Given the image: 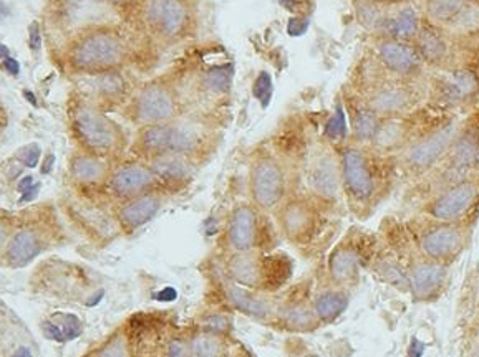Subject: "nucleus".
Segmentation results:
<instances>
[{
  "instance_id": "24",
  "label": "nucleus",
  "mask_w": 479,
  "mask_h": 357,
  "mask_svg": "<svg viewBox=\"0 0 479 357\" xmlns=\"http://www.w3.org/2000/svg\"><path fill=\"white\" fill-rule=\"evenodd\" d=\"M148 18L156 34L169 40L183 37L191 25V15L183 0H153Z\"/></svg>"
},
{
  "instance_id": "3",
  "label": "nucleus",
  "mask_w": 479,
  "mask_h": 357,
  "mask_svg": "<svg viewBox=\"0 0 479 357\" xmlns=\"http://www.w3.org/2000/svg\"><path fill=\"white\" fill-rule=\"evenodd\" d=\"M224 275L232 283L252 291L274 293L291 278L292 261L284 253H269L264 250L228 253Z\"/></svg>"
},
{
  "instance_id": "47",
  "label": "nucleus",
  "mask_w": 479,
  "mask_h": 357,
  "mask_svg": "<svg viewBox=\"0 0 479 357\" xmlns=\"http://www.w3.org/2000/svg\"><path fill=\"white\" fill-rule=\"evenodd\" d=\"M423 351H425V344L419 343L418 339L411 341V347H410V357H421Z\"/></svg>"
},
{
  "instance_id": "25",
  "label": "nucleus",
  "mask_w": 479,
  "mask_h": 357,
  "mask_svg": "<svg viewBox=\"0 0 479 357\" xmlns=\"http://www.w3.org/2000/svg\"><path fill=\"white\" fill-rule=\"evenodd\" d=\"M343 109H345L347 121L350 124L348 141L357 144H370L371 137L377 133L382 118L367 105L357 91H347L342 99Z\"/></svg>"
},
{
  "instance_id": "55",
  "label": "nucleus",
  "mask_w": 479,
  "mask_h": 357,
  "mask_svg": "<svg viewBox=\"0 0 479 357\" xmlns=\"http://www.w3.org/2000/svg\"><path fill=\"white\" fill-rule=\"evenodd\" d=\"M5 238H7V232H5V228L0 225V247L3 245V241H5Z\"/></svg>"
},
{
  "instance_id": "20",
  "label": "nucleus",
  "mask_w": 479,
  "mask_h": 357,
  "mask_svg": "<svg viewBox=\"0 0 479 357\" xmlns=\"http://www.w3.org/2000/svg\"><path fill=\"white\" fill-rule=\"evenodd\" d=\"M410 276V295L417 303H431L438 300L448 285L450 267L421 256L411 250L410 256L403 261Z\"/></svg>"
},
{
  "instance_id": "11",
  "label": "nucleus",
  "mask_w": 479,
  "mask_h": 357,
  "mask_svg": "<svg viewBox=\"0 0 479 357\" xmlns=\"http://www.w3.org/2000/svg\"><path fill=\"white\" fill-rule=\"evenodd\" d=\"M72 129L85 153L93 156H108L123 146L120 126L92 105H80L75 108Z\"/></svg>"
},
{
  "instance_id": "22",
  "label": "nucleus",
  "mask_w": 479,
  "mask_h": 357,
  "mask_svg": "<svg viewBox=\"0 0 479 357\" xmlns=\"http://www.w3.org/2000/svg\"><path fill=\"white\" fill-rule=\"evenodd\" d=\"M221 289H223V295L225 301H228V304H231L232 308L243 313V315L252 317L256 321L277 319L279 303L274 300L272 293L252 291V289L232 283L228 278H224Z\"/></svg>"
},
{
  "instance_id": "15",
  "label": "nucleus",
  "mask_w": 479,
  "mask_h": 357,
  "mask_svg": "<svg viewBox=\"0 0 479 357\" xmlns=\"http://www.w3.org/2000/svg\"><path fill=\"white\" fill-rule=\"evenodd\" d=\"M274 213L279 233L295 247H306L319 235L322 225V207H319L306 194L288 196Z\"/></svg>"
},
{
  "instance_id": "48",
  "label": "nucleus",
  "mask_w": 479,
  "mask_h": 357,
  "mask_svg": "<svg viewBox=\"0 0 479 357\" xmlns=\"http://www.w3.org/2000/svg\"><path fill=\"white\" fill-rule=\"evenodd\" d=\"M38 187H40V185H38V184H35V185H32V187H29V189H27V190H25V192H23V197H22V200H23V202H27V200H32V198H34L35 196H37V192H38Z\"/></svg>"
},
{
  "instance_id": "40",
  "label": "nucleus",
  "mask_w": 479,
  "mask_h": 357,
  "mask_svg": "<svg viewBox=\"0 0 479 357\" xmlns=\"http://www.w3.org/2000/svg\"><path fill=\"white\" fill-rule=\"evenodd\" d=\"M97 357H130L128 344H126L125 336L114 334L112 339L100 349Z\"/></svg>"
},
{
  "instance_id": "45",
  "label": "nucleus",
  "mask_w": 479,
  "mask_h": 357,
  "mask_svg": "<svg viewBox=\"0 0 479 357\" xmlns=\"http://www.w3.org/2000/svg\"><path fill=\"white\" fill-rule=\"evenodd\" d=\"M29 47L34 53H37L42 49V31L37 22H34L29 29Z\"/></svg>"
},
{
  "instance_id": "42",
  "label": "nucleus",
  "mask_w": 479,
  "mask_h": 357,
  "mask_svg": "<svg viewBox=\"0 0 479 357\" xmlns=\"http://www.w3.org/2000/svg\"><path fill=\"white\" fill-rule=\"evenodd\" d=\"M164 357H189L188 354V341L183 336H173L166 343Z\"/></svg>"
},
{
  "instance_id": "2",
  "label": "nucleus",
  "mask_w": 479,
  "mask_h": 357,
  "mask_svg": "<svg viewBox=\"0 0 479 357\" xmlns=\"http://www.w3.org/2000/svg\"><path fill=\"white\" fill-rule=\"evenodd\" d=\"M465 118L459 114H443L423 131L419 136L395 157V166L400 176L418 182L434 170L450 153Z\"/></svg>"
},
{
  "instance_id": "43",
  "label": "nucleus",
  "mask_w": 479,
  "mask_h": 357,
  "mask_svg": "<svg viewBox=\"0 0 479 357\" xmlns=\"http://www.w3.org/2000/svg\"><path fill=\"white\" fill-rule=\"evenodd\" d=\"M308 25H310L308 17H306V15H295V17L288 20L287 34L291 35V37H302L308 30Z\"/></svg>"
},
{
  "instance_id": "35",
  "label": "nucleus",
  "mask_w": 479,
  "mask_h": 357,
  "mask_svg": "<svg viewBox=\"0 0 479 357\" xmlns=\"http://www.w3.org/2000/svg\"><path fill=\"white\" fill-rule=\"evenodd\" d=\"M468 0H430L426 3V14L431 23L450 31L465 10Z\"/></svg>"
},
{
  "instance_id": "36",
  "label": "nucleus",
  "mask_w": 479,
  "mask_h": 357,
  "mask_svg": "<svg viewBox=\"0 0 479 357\" xmlns=\"http://www.w3.org/2000/svg\"><path fill=\"white\" fill-rule=\"evenodd\" d=\"M45 329V334L50 339L55 341H66V339H75L82 332V324L78 321V317L72 315H55L51 316L50 321H47L43 324Z\"/></svg>"
},
{
  "instance_id": "13",
  "label": "nucleus",
  "mask_w": 479,
  "mask_h": 357,
  "mask_svg": "<svg viewBox=\"0 0 479 357\" xmlns=\"http://www.w3.org/2000/svg\"><path fill=\"white\" fill-rule=\"evenodd\" d=\"M307 197L319 207H334L342 200V178L336 148L320 144L314 149L306 166Z\"/></svg>"
},
{
  "instance_id": "27",
  "label": "nucleus",
  "mask_w": 479,
  "mask_h": 357,
  "mask_svg": "<svg viewBox=\"0 0 479 357\" xmlns=\"http://www.w3.org/2000/svg\"><path fill=\"white\" fill-rule=\"evenodd\" d=\"M277 321L294 332H310L320 326L319 317L312 308V296L297 295V293H292L284 301H279Z\"/></svg>"
},
{
  "instance_id": "39",
  "label": "nucleus",
  "mask_w": 479,
  "mask_h": 357,
  "mask_svg": "<svg viewBox=\"0 0 479 357\" xmlns=\"http://www.w3.org/2000/svg\"><path fill=\"white\" fill-rule=\"evenodd\" d=\"M272 94H274V81H272L271 73L265 70L259 71L254 83H252V96H254L257 101L260 103V106L265 109L271 105Z\"/></svg>"
},
{
  "instance_id": "19",
  "label": "nucleus",
  "mask_w": 479,
  "mask_h": 357,
  "mask_svg": "<svg viewBox=\"0 0 479 357\" xmlns=\"http://www.w3.org/2000/svg\"><path fill=\"white\" fill-rule=\"evenodd\" d=\"M181 101L176 90L166 83H151L132 103V119L141 126L163 124L181 118Z\"/></svg>"
},
{
  "instance_id": "30",
  "label": "nucleus",
  "mask_w": 479,
  "mask_h": 357,
  "mask_svg": "<svg viewBox=\"0 0 479 357\" xmlns=\"http://www.w3.org/2000/svg\"><path fill=\"white\" fill-rule=\"evenodd\" d=\"M371 268L377 273L378 278L385 283L398 289L400 293H410V276L408 269L403 263V260L393 252L386 250H377L373 260H371Z\"/></svg>"
},
{
  "instance_id": "31",
  "label": "nucleus",
  "mask_w": 479,
  "mask_h": 357,
  "mask_svg": "<svg viewBox=\"0 0 479 357\" xmlns=\"http://www.w3.org/2000/svg\"><path fill=\"white\" fill-rule=\"evenodd\" d=\"M108 169V164L101 157L88 153L73 156L69 168L72 181L83 187H93V185L105 182L110 177Z\"/></svg>"
},
{
  "instance_id": "34",
  "label": "nucleus",
  "mask_w": 479,
  "mask_h": 357,
  "mask_svg": "<svg viewBox=\"0 0 479 357\" xmlns=\"http://www.w3.org/2000/svg\"><path fill=\"white\" fill-rule=\"evenodd\" d=\"M189 357H228L229 349L224 336L199 331L188 337Z\"/></svg>"
},
{
  "instance_id": "1",
  "label": "nucleus",
  "mask_w": 479,
  "mask_h": 357,
  "mask_svg": "<svg viewBox=\"0 0 479 357\" xmlns=\"http://www.w3.org/2000/svg\"><path fill=\"white\" fill-rule=\"evenodd\" d=\"M342 194L348 209L365 218L382 204L397 177L395 159L373 153L367 144L345 141L336 146Z\"/></svg>"
},
{
  "instance_id": "28",
  "label": "nucleus",
  "mask_w": 479,
  "mask_h": 357,
  "mask_svg": "<svg viewBox=\"0 0 479 357\" xmlns=\"http://www.w3.org/2000/svg\"><path fill=\"white\" fill-rule=\"evenodd\" d=\"M149 168L156 174L161 187L164 190L184 189L193 182L196 170L199 166L194 164L193 161L176 154H166V156L156 157L148 162Z\"/></svg>"
},
{
  "instance_id": "17",
  "label": "nucleus",
  "mask_w": 479,
  "mask_h": 357,
  "mask_svg": "<svg viewBox=\"0 0 479 357\" xmlns=\"http://www.w3.org/2000/svg\"><path fill=\"white\" fill-rule=\"evenodd\" d=\"M439 116V114H438ZM438 116H423L421 109L406 116L383 118L377 133L371 137L370 144H367L373 153L380 156L395 159L405 150L411 142L423 133Z\"/></svg>"
},
{
  "instance_id": "26",
  "label": "nucleus",
  "mask_w": 479,
  "mask_h": 357,
  "mask_svg": "<svg viewBox=\"0 0 479 357\" xmlns=\"http://www.w3.org/2000/svg\"><path fill=\"white\" fill-rule=\"evenodd\" d=\"M164 190H153V192L125 200L118 207L116 212L118 225H120L121 230L132 233L134 230L143 227L148 222H151L164 207Z\"/></svg>"
},
{
  "instance_id": "53",
  "label": "nucleus",
  "mask_w": 479,
  "mask_h": 357,
  "mask_svg": "<svg viewBox=\"0 0 479 357\" xmlns=\"http://www.w3.org/2000/svg\"><path fill=\"white\" fill-rule=\"evenodd\" d=\"M0 58L2 60L9 58V49H7L5 45H2V43H0Z\"/></svg>"
},
{
  "instance_id": "18",
  "label": "nucleus",
  "mask_w": 479,
  "mask_h": 357,
  "mask_svg": "<svg viewBox=\"0 0 479 357\" xmlns=\"http://www.w3.org/2000/svg\"><path fill=\"white\" fill-rule=\"evenodd\" d=\"M373 60L386 75L411 81H421L428 66L413 42L378 35L373 42Z\"/></svg>"
},
{
  "instance_id": "9",
  "label": "nucleus",
  "mask_w": 479,
  "mask_h": 357,
  "mask_svg": "<svg viewBox=\"0 0 479 357\" xmlns=\"http://www.w3.org/2000/svg\"><path fill=\"white\" fill-rule=\"evenodd\" d=\"M249 202L260 212H275L288 197V174L284 162L269 150L252 157L247 172Z\"/></svg>"
},
{
  "instance_id": "12",
  "label": "nucleus",
  "mask_w": 479,
  "mask_h": 357,
  "mask_svg": "<svg viewBox=\"0 0 479 357\" xmlns=\"http://www.w3.org/2000/svg\"><path fill=\"white\" fill-rule=\"evenodd\" d=\"M267 218L251 202H239L225 218L223 241L228 253L269 250Z\"/></svg>"
},
{
  "instance_id": "50",
  "label": "nucleus",
  "mask_w": 479,
  "mask_h": 357,
  "mask_svg": "<svg viewBox=\"0 0 479 357\" xmlns=\"http://www.w3.org/2000/svg\"><path fill=\"white\" fill-rule=\"evenodd\" d=\"M29 187H32V177H25L21 184H19V190H21V192H25Z\"/></svg>"
},
{
  "instance_id": "54",
  "label": "nucleus",
  "mask_w": 479,
  "mask_h": 357,
  "mask_svg": "<svg viewBox=\"0 0 479 357\" xmlns=\"http://www.w3.org/2000/svg\"><path fill=\"white\" fill-rule=\"evenodd\" d=\"M23 96H25L27 99H30V103H32V105H37V99H35V96H34V93H32V91H23Z\"/></svg>"
},
{
  "instance_id": "4",
  "label": "nucleus",
  "mask_w": 479,
  "mask_h": 357,
  "mask_svg": "<svg viewBox=\"0 0 479 357\" xmlns=\"http://www.w3.org/2000/svg\"><path fill=\"white\" fill-rule=\"evenodd\" d=\"M355 91L382 119L417 113L428 101L426 86L419 85V81L390 77L380 66L377 77L362 78Z\"/></svg>"
},
{
  "instance_id": "38",
  "label": "nucleus",
  "mask_w": 479,
  "mask_h": 357,
  "mask_svg": "<svg viewBox=\"0 0 479 357\" xmlns=\"http://www.w3.org/2000/svg\"><path fill=\"white\" fill-rule=\"evenodd\" d=\"M229 328H231V317L221 311H208L199 319V331L224 336Z\"/></svg>"
},
{
  "instance_id": "16",
  "label": "nucleus",
  "mask_w": 479,
  "mask_h": 357,
  "mask_svg": "<svg viewBox=\"0 0 479 357\" xmlns=\"http://www.w3.org/2000/svg\"><path fill=\"white\" fill-rule=\"evenodd\" d=\"M217 137L208 122L181 116L168 122V154L183 156L199 166L216 153Z\"/></svg>"
},
{
  "instance_id": "14",
  "label": "nucleus",
  "mask_w": 479,
  "mask_h": 357,
  "mask_svg": "<svg viewBox=\"0 0 479 357\" xmlns=\"http://www.w3.org/2000/svg\"><path fill=\"white\" fill-rule=\"evenodd\" d=\"M126 49L120 37L110 31H95L78 40L70 51V63L82 73H108L123 65Z\"/></svg>"
},
{
  "instance_id": "5",
  "label": "nucleus",
  "mask_w": 479,
  "mask_h": 357,
  "mask_svg": "<svg viewBox=\"0 0 479 357\" xmlns=\"http://www.w3.org/2000/svg\"><path fill=\"white\" fill-rule=\"evenodd\" d=\"M473 174H479V109L465 116L441 164L418 182L425 187V197H428Z\"/></svg>"
},
{
  "instance_id": "44",
  "label": "nucleus",
  "mask_w": 479,
  "mask_h": 357,
  "mask_svg": "<svg viewBox=\"0 0 479 357\" xmlns=\"http://www.w3.org/2000/svg\"><path fill=\"white\" fill-rule=\"evenodd\" d=\"M19 159H21L23 164L29 166V168H35L38 159H40V148L37 144L25 146V148L19 150Z\"/></svg>"
},
{
  "instance_id": "56",
  "label": "nucleus",
  "mask_w": 479,
  "mask_h": 357,
  "mask_svg": "<svg viewBox=\"0 0 479 357\" xmlns=\"http://www.w3.org/2000/svg\"><path fill=\"white\" fill-rule=\"evenodd\" d=\"M100 2H110V3H114V2H121V0H100Z\"/></svg>"
},
{
  "instance_id": "57",
  "label": "nucleus",
  "mask_w": 479,
  "mask_h": 357,
  "mask_svg": "<svg viewBox=\"0 0 479 357\" xmlns=\"http://www.w3.org/2000/svg\"><path fill=\"white\" fill-rule=\"evenodd\" d=\"M375 2H397V0H375Z\"/></svg>"
},
{
  "instance_id": "52",
  "label": "nucleus",
  "mask_w": 479,
  "mask_h": 357,
  "mask_svg": "<svg viewBox=\"0 0 479 357\" xmlns=\"http://www.w3.org/2000/svg\"><path fill=\"white\" fill-rule=\"evenodd\" d=\"M7 15H9V9H7V5H5V3H3L2 0H0V20H3V18H5Z\"/></svg>"
},
{
  "instance_id": "23",
  "label": "nucleus",
  "mask_w": 479,
  "mask_h": 357,
  "mask_svg": "<svg viewBox=\"0 0 479 357\" xmlns=\"http://www.w3.org/2000/svg\"><path fill=\"white\" fill-rule=\"evenodd\" d=\"M413 43L428 68L441 71L456 65V63H453V40H451V35L448 31L441 29V27L434 25V23H425V25L421 23V29H419Z\"/></svg>"
},
{
  "instance_id": "51",
  "label": "nucleus",
  "mask_w": 479,
  "mask_h": 357,
  "mask_svg": "<svg viewBox=\"0 0 479 357\" xmlns=\"http://www.w3.org/2000/svg\"><path fill=\"white\" fill-rule=\"evenodd\" d=\"M279 2L282 3V7H286L287 10L294 12V9H295V0H279Z\"/></svg>"
},
{
  "instance_id": "41",
  "label": "nucleus",
  "mask_w": 479,
  "mask_h": 357,
  "mask_svg": "<svg viewBox=\"0 0 479 357\" xmlns=\"http://www.w3.org/2000/svg\"><path fill=\"white\" fill-rule=\"evenodd\" d=\"M100 93L103 96H118V94L123 93V79L114 75L113 71H108V73H103L100 79Z\"/></svg>"
},
{
  "instance_id": "37",
  "label": "nucleus",
  "mask_w": 479,
  "mask_h": 357,
  "mask_svg": "<svg viewBox=\"0 0 479 357\" xmlns=\"http://www.w3.org/2000/svg\"><path fill=\"white\" fill-rule=\"evenodd\" d=\"M232 65H219L206 70L203 75V88L211 94H225L232 86Z\"/></svg>"
},
{
  "instance_id": "49",
  "label": "nucleus",
  "mask_w": 479,
  "mask_h": 357,
  "mask_svg": "<svg viewBox=\"0 0 479 357\" xmlns=\"http://www.w3.org/2000/svg\"><path fill=\"white\" fill-rule=\"evenodd\" d=\"M53 164H55V156H53V154H49L45 161L42 162V172L43 174H49L50 170H51V166H53Z\"/></svg>"
},
{
  "instance_id": "10",
  "label": "nucleus",
  "mask_w": 479,
  "mask_h": 357,
  "mask_svg": "<svg viewBox=\"0 0 479 357\" xmlns=\"http://www.w3.org/2000/svg\"><path fill=\"white\" fill-rule=\"evenodd\" d=\"M377 248L375 238L362 230H350L332 248L327 258L328 283L350 289L357 285L363 268L370 267Z\"/></svg>"
},
{
  "instance_id": "21",
  "label": "nucleus",
  "mask_w": 479,
  "mask_h": 357,
  "mask_svg": "<svg viewBox=\"0 0 479 357\" xmlns=\"http://www.w3.org/2000/svg\"><path fill=\"white\" fill-rule=\"evenodd\" d=\"M108 189L121 202L153 190H164L148 162H128L114 169L108 177Z\"/></svg>"
},
{
  "instance_id": "32",
  "label": "nucleus",
  "mask_w": 479,
  "mask_h": 357,
  "mask_svg": "<svg viewBox=\"0 0 479 357\" xmlns=\"http://www.w3.org/2000/svg\"><path fill=\"white\" fill-rule=\"evenodd\" d=\"M43 241L35 230H21L12 237L5 250V260L12 267H25L42 252Z\"/></svg>"
},
{
  "instance_id": "46",
  "label": "nucleus",
  "mask_w": 479,
  "mask_h": 357,
  "mask_svg": "<svg viewBox=\"0 0 479 357\" xmlns=\"http://www.w3.org/2000/svg\"><path fill=\"white\" fill-rule=\"evenodd\" d=\"M3 66H5V70L9 71L10 75H14V77H17L19 73H21V66H19V62L14 58H5L3 60Z\"/></svg>"
},
{
  "instance_id": "6",
  "label": "nucleus",
  "mask_w": 479,
  "mask_h": 357,
  "mask_svg": "<svg viewBox=\"0 0 479 357\" xmlns=\"http://www.w3.org/2000/svg\"><path fill=\"white\" fill-rule=\"evenodd\" d=\"M473 224H453L417 217L410 227L413 248L421 256L450 265L461 256L471 240Z\"/></svg>"
},
{
  "instance_id": "7",
  "label": "nucleus",
  "mask_w": 479,
  "mask_h": 357,
  "mask_svg": "<svg viewBox=\"0 0 479 357\" xmlns=\"http://www.w3.org/2000/svg\"><path fill=\"white\" fill-rule=\"evenodd\" d=\"M418 215L437 222L474 225L479 215V174L461 178L423 198Z\"/></svg>"
},
{
  "instance_id": "33",
  "label": "nucleus",
  "mask_w": 479,
  "mask_h": 357,
  "mask_svg": "<svg viewBox=\"0 0 479 357\" xmlns=\"http://www.w3.org/2000/svg\"><path fill=\"white\" fill-rule=\"evenodd\" d=\"M419 29H421V22H419L417 10L411 9V7H405V9L398 10L395 15L385 17L378 35L405 40V42H413L417 38Z\"/></svg>"
},
{
  "instance_id": "8",
  "label": "nucleus",
  "mask_w": 479,
  "mask_h": 357,
  "mask_svg": "<svg viewBox=\"0 0 479 357\" xmlns=\"http://www.w3.org/2000/svg\"><path fill=\"white\" fill-rule=\"evenodd\" d=\"M430 105L443 114H459L479 99V71L469 65L441 70L426 88Z\"/></svg>"
},
{
  "instance_id": "29",
  "label": "nucleus",
  "mask_w": 479,
  "mask_h": 357,
  "mask_svg": "<svg viewBox=\"0 0 479 357\" xmlns=\"http://www.w3.org/2000/svg\"><path fill=\"white\" fill-rule=\"evenodd\" d=\"M350 289L335 287L328 283L322 289H317L312 295V308H314L320 324L334 323L339 316L347 311L348 301H350Z\"/></svg>"
}]
</instances>
